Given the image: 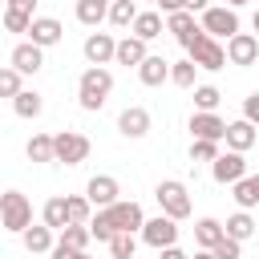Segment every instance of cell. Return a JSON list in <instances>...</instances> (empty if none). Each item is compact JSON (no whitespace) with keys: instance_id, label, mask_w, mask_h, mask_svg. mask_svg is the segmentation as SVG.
Returning a JSON list of instances; mask_svg holds the SVG:
<instances>
[{"instance_id":"6da1fadb","label":"cell","mask_w":259,"mask_h":259,"mask_svg":"<svg viewBox=\"0 0 259 259\" xmlns=\"http://www.w3.org/2000/svg\"><path fill=\"white\" fill-rule=\"evenodd\" d=\"M142 223H146L142 202H134V198H117L113 206L93 210V219H89V235H93L97 243H109V239L121 235V231H134V235H138Z\"/></svg>"},{"instance_id":"7a4b0ae2","label":"cell","mask_w":259,"mask_h":259,"mask_svg":"<svg viewBox=\"0 0 259 259\" xmlns=\"http://www.w3.org/2000/svg\"><path fill=\"white\" fill-rule=\"evenodd\" d=\"M109 93H113V73H109L105 65H89V69L77 77V105H81L85 113H97V109L109 101Z\"/></svg>"},{"instance_id":"3957f363","label":"cell","mask_w":259,"mask_h":259,"mask_svg":"<svg viewBox=\"0 0 259 259\" xmlns=\"http://www.w3.org/2000/svg\"><path fill=\"white\" fill-rule=\"evenodd\" d=\"M182 53H186L202 73H219V69H227V45H223V40H214L210 32H202V28L182 45Z\"/></svg>"},{"instance_id":"277c9868","label":"cell","mask_w":259,"mask_h":259,"mask_svg":"<svg viewBox=\"0 0 259 259\" xmlns=\"http://www.w3.org/2000/svg\"><path fill=\"white\" fill-rule=\"evenodd\" d=\"M154 202H158V210L162 214H170V219H190V210H194V202H190V190H186V182H178V178H162L158 186H154Z\"/></svg>"},{"instance_id":"5b68a950","label":"cell","mask_w":259,"mask_h":259,"mask_svg":"<svg viewBox=\"0 0 259 259\" xmlns=\"http://www.w3.org/2000/svg\"><path fill=\"white\" fill-rule=\"evenodd\" d=\"M198 28L210 32L214 40H227V36L243 32V20H239V8H231V4H210V8L198 12Z\"/></svg>"},{"instance_id":"8992f818","label":"cell","mask_w":259,"mask_h":259,"mask_svg":"<svg viewBox=\"0 0 259 259\" xmlns=\"http://www.w3.org/2000/svg\"><path fill=\"white\" fill-rule=\"evenodd\" d=\"M89 150H93V142L77 130H57L53 134V162H61V166H81L89 158Z\"/></svg>"},{"instance_id":"52a82bcc","label":"cell","mask_w":259,"mask_h":259,"mask_svg":"<svg viewBox=\"0 0 259 259\" xmlns=\"http://www.w3.org/2000/svg\"><path fill=\"white\" fill-rule=\"evenodd\" d=\"M0 227L12 231V235H20L24 227H32V202H28V194H20V190H4L0 194Z\"/></svg>"},{"instance_id":"ba28073f","label":"cell","mask_w":259,"mask_h":259,"mask_svg":"<svg viewBox=\"0 0 259 259\" xmlns=\"http://www.w3.org/2000/svg\"><path fill=\"white\" fill-rule=\"evenodd\" d=\"M138 239L146 243V247H154V251H162V247H170V243H178V219H170V214H154V219H146L142 223V231H138Z\"/></svg>"},{"instance_id":"9c48e42d","label":"cell","mask_w":259,"mask_h":259,"mask_svg":"<svg viewBox=\"0 0 259 259\" xmlns=\"http://www.w3.org/2000/svg\"><path fill=\"white\" fill-rule=\"evenodd\" d=\"M243 174H251V170H247V154H239V150H223V154L210 162V178H214L219 186H235Z\"/></svg>"},{"instance_id":"30bf717a","label":"cell","mask_w":259,"mask_h":259,"mask_svg":"<svg viewBox=\"0 0 259 259\" xmlns=\"http://www.w3.org/2000/svg\"><path fill=\"white\" fill-rule=\"evenodd\" d=\"M255 61H259V36H255V32H235V36H227V65L251 69Z\"/></svg>"},{"instance_id":"8fae6325","label":"cell","mask_w":259,"mask_h":259,"mask_svg":"<svg viewBox=\"0 0 259 259\" xmlns=\"http://www.w3.org/2000/svg\"><path fill=\"white\" fill-rule=\"evenodd\" d=\"M150 130H154V117H150L146 105H125V109L117 113V134H121V138L138 142V138H146Z\"/></svg>"},{"instance_id":"7c38bea8","label":"cell","mask_w":259,"mask_h":259,"mask_svg":"<svg viewBox=\"0 0 259 259\" xmlns=\"http://www.w3.org/2000/svg\"><path fill=\"white\" fill-rule=\"evenodd\" d=\"M186 130H190V138L223 142V134H227V121L219 117V109H194V113H190V121H186Z\"/></svg>"},{"instance_id":"4fadbf2b","label":"cell","mask_w":259,"mask_h":259,"mask_svg":"<svg viewBox=\"0 0 259 259\" xmlns=\"http://www.w3.org/2000/svg\"><path fill=\"white\" fill-rule=\"evenodd\" d=\"M8 65H12V69H20L24 77H36V73L45 69V49H40V45H32V40H20V45H12Z\"/></svg>"},{"instance_id":"5bb4252c","label":"cell","mask_w":259,"mask_h":259,"mask_svg":"<svg viewBox=\"0 0 259 259\" xmlns=\"http://www.w3.org/2000/svg\"><path fill=\"white\" fill-rule=\"evenodd\" d=\"M223 146H227V150H239V154L255 150V146H259V125H251L247 117H235V121H227Z\"/></svg>"},{"instance_id":"9a60e30c","label":"cell","mask_w":259,"mask_h":259,"mask_svg":"<svg viewBox=\"0 0 259 259\" xmlns=\"http://www.w3.org/2000/svg\"><path fill=\"white\" fill-rule=\"evenodd\" d=\"M85 194H89L93 210H101V206H113V202L121 198V186H117L113 174H93V178L85 182Z\"/></svg>"},{"instance_id":"2e32d148","label":"cell","mask_w":259,"mask_h":259,"mask_svg":"<svg viewBox=\"0 0 259 259\" xmlns=\"http://www.w3.org/2000/svg\"><path fill=\"white\" fill-rule=\"evenodd\" d=\"M28 40L40 45V49H53V45L65 40V24H61L57 16H32V24H28Z\"/></svg>"},{"instance_id":"e0dca14e","label":"cell","mask_w":259,"mask_h":259,"mask_svg":"<svg viewBox=\"0 0 259 259\" xmlns=\"http://www.w3.org/2000/svg\"><path fill=\"white\" fill-rule=\"evenodd\" d=\"M81 53H85L89 65H109L113 53H117V36L113 32H89L85 45H81Z\"/></svg>"},{"instance_id":"ac0fdd59","label":"cell","mask_w":259,"mask_h":259,"mask_svg":"<svg viewBox=\"0 0 259 259\" xmlns=\"http://www.w3.org/2000/svg\"><path fill=\"white\" fill-rule=\"evenodd\" d=\"M150 57V45L142 40V36H134V32H125V36H117V53H113V65H125V69H138L142 61Z\"/></svg>"},{"instance_id":"d6986e66","label":"cell","mask_w":259,"mask_h":259,"mask_svg":"<svg viewBox=\"0 0 259 259\" xmlns=\"http://www.w3.org/2000/svg\"><path fill=\"white\" fill-rule=\"evenodd\" d=\"M130 32H134V36H142V40L150 45V40H158V36L166 32V16H162L158 8H142V12L134 16V24H130Z\"/></svg>"},{"instance_id":"ffe728a7","label":"cell","mask_w":259,"mask_h":259,"mask_svg":"<svg viewBox=\"0 0 259 259\" xmlns=\"http://www.w3.org/2000/svg\"><path fill=\"white\" fill-rule=\"evenodd\" d=\"M134 73H138V81H142L146 89H158V85H166V81H170V61H166V57H158V53H150Z\"/></svg>"},{"instance_id":"44dd1931","label":"cell","mask_w":259,"mask_h":259,"mask_svg":"<svg viewBox=\"0 0 259 259\" xmlns=\"http://www.w3.org/2000/svg\"><path fill=\"white\" fill-rule=\"evenodd\" d=\"M20 243H24V251H28V255H49V251H53V243H57V231H53V227H45V223H32V227H24V231H20Z\"/></svg>"},{"instance_id":"7402d4cb","label":"cell","mask_w":259,"mask_h":259,"mask_svg":"<svg viewBox=\"0 0 259 259\" xmlns=\"http://www.w3.org/2000/svg\"><path fill=\"white\" fill-rule=\"evenodd\" d=\"M166 32H170L178 45H186V40L198 32V20H194V12H190V8H178V12H170V16H166Z\"/></svg>"},{"instance_id":"603a6c76","label":"cell","mask_w":259,"mask_h":259,"mask_svg":"<svg viewBox=\"0 0 259 259\" xmlns=\"http://www.w3.org/2000/svg\"><path fill=\"white\" fill-rule=\"evenodd\" d=\"M231 198H235L239 210H255V206H259V178H255V174H243V178L231 186Z\"/></svg>"},{"instance_id":"cb8c5ba5","label":"cell","mask_w":259,"mask_h":259,"mask_svg":"<svg viewBox=\"0 0 259 259\" xmlns=\"http://www.w3.org/2000/svg\"><path fill=\"white\" fill-rule=\"evenodd\" d=\"M12 109H16V117H24V121H36V117L45 113V97H40L36 89H20V93L12 97Z\"/></svg>"},{"instance_id":"d4e9b609","label":"cell","mask_w":259,"mask_h":259,"mask_svg":"<svg viewBox=\"0 0 259 259\" xmlns=\"http://www.w3.org/2000/svg\"><path fill=\"white\" fill-rule=\"evenodd\" d=\"M227 235V227L219 223V219H210V214H202V219H194V243L202 247V251H210L219 239Z\"/></svg>"},{"instance_id":"484cf974","label":"cell","mask_w":259,"mask_h":259,"mask_svg":"<svg viewBox=\"0 0 259 259\" xmlns=\"http://www.w3.org/2000/svg\"><path fill=\"white\" fill-rule=\"evenodd\" d=\"M40 223H45V227H53V231L69 227V202H65V194H53V198L40 206Z\"/></svg>"},{"instance_id":"4316f807","label":"cell","mask_w":259,"mask_h":259,"mask_svg":"<svg viewBox=\"0 0 259 259\" xmlns=\"http://www.w3.org/2000/svg\"><path fill=\"white\" fill-rule=\"evenodd\" d=\"M73 16L85 24V28H97L105 16H109V4L105 0H77V8H73Z\"/></svg>"},{"instance_id":"83f0119b","label":"cell","mask_w":259,"mask_h":259,"mask_svg":"<svg viewBox=\"0 0 259 259\" xmlns=\"http://www.w3.org/2000/svg\"><path fill=\"white\" fill-rule=\"evenodd\" d=\"M170 85H178V89H194V85H198V65H194L190 57L170 61Z\"/></svg>"},{"instance_id":"f1b7e54d","label":"cell","mask_w":259,"mask_h":259,"mask_svg":"<svg viewBox=\"0 0 259 259\" xmlns=\"http://www.w3.org/2000/svg\"><path fill=\"white\" fill-rule=\"evenodd\" d=\"M24 158L28 162H53V134H32L28 142H24Z\"/></svg>"},{"instance_id":"f546056e","label":"cell","mask_w":259,"mask_h":259,"mask_svg":"<svg viewBox=\"0 0 259 259\" xmlns=\"http://www.w3.org/2000/svg\"><path fill=\"white\" fill-rule=\"evenodd\" d=\"M223 227H227V239H239V243H247V239L255 235V219H251V210H235Z\"/></svg>"},{"instance_id":"4dcf8cb0","label":"cell","mask_w":259,"mask_h":259,"mask_svg":"<svg viewBox=\"0 0 259 259\" xmlns=\"http://www.w3.org/2000/svg\"><path fill=\"white\" fill-rule=\"evenodd\" d=\"M57 239H61V243H69V247H77V251H89V243H93L89 223H69V227H61V231H57Z\"/></svg>"},{"instance_id":"1f68e13d","label":"cell","mask_w":259,"mask_h":259,"mask_svg":"<svg viewBox=\"0 0 259 259\" xmlns=\"http://www.w3.org/2000/svg\"><path fill=\"white\" fill-rule=\"evenodd\" d=\"M138 12H142V8H138V0H113V4H109V16H105V20H109L113 28H130Z\"/></svg>"},{"instance_id":"d6a6232c","label":"cell","mask_w":259,"mask_h":259,"mask_svg":"<svg viewBox=\"0 0 259 259\" xmlns=\"http://www.w3.org/2000/svg\"><path fill=\"white\" fill-rule=\"evenodd\" d=\"M223 154V142H206V138H190V162H214Z\"/></svg>"},{"instance_id":"836d02e7","label":"cell","mask_w":259,"mask_h":259,"mask_svg":"<svg viewBox=\"0 0 259 259\" xmlns=\"http://www.w3.org/2000/svg\"><path fill=\"white\" fill-rule=\"evenodd\" d=\"M65 202H69V223H89V219H93L89 194H65Z\"/></svg>"},{"instance_id":"e575fe53","label":"cell","mask_w":259,"mask_h":259,"mask_svg":"<svg viewBox=\"0 0 259 259\" xmlns=\"http://www.w3.org/2000/svg\"><path fill=\"white\" fill-rule=\"evenodd\" d=\"M24 89V73L12 65H0V97H16Z\"/></svg>"},{"instance_id":"d590c367","label":"cell","mask_w":259,"mask_h":259,"mask_svg":"<svg viewBox=\"0 0 259 259\" xmlns=\"http://www.w3.org/2000/svg\"><path fill=\"white\" fill-rule=\"evenodd\" d=\"M223 89L219 85H194V109H219Z\"/></svg>"},{"instance_id":"8d00e7d4","label":"cell","mask_w":259,"mask_h":259,"mask_svg":"<svg viewBox=\"0 0 259 259\" xmlns=\"http://www.w3.org/2000/svg\"><path fill=\"white\" fill-rule=\"evenodd\" d=\"M105 247H109V255H134V251H138V235H134V231H121V235H113Z\"/></svg>"},{"instance_id":"74e56055","label":"cell","mask_w":259,"mask_h":259,"mask_svg":"<svg viewBox=\"0 0 259 259\" xmlns=\"http://www.w3.org/2000/svg\"><path fill=\"white\" fill-rule=\"evenodd\" d=\"M210 251H214V259H243V243H239V239H227V235H223Z\"/></svg>"},{"instance_id":"f35d334b","label":"cell","mask_w":259,"mask_h":259,"mask_svg":"<svg viewBox=\"0 0 259 259\" xmlns=\"http://www.w3.org/2000/svg\"><path fill=\"white\" fill-rule=\"evenodd\" d=\"M28 24H32V16H24V12H12V8H4V32H24V36H28Z\"/></svg>"},{"instance_id":"ab89813d","label":"cell","mask_w":259,"mask_h":259,"mask_svg":"<svg viewBox=\"0 0 259 259\" xmlns=\"http://www.w3.org/2000/svg\"><path fill=\"white\" fill-rule=\"evenodd\" d=\"M243 117H247V121H251V125H259V89H255V93H247V97H243Z\"/></svg>"},{"instance_id":"60d3db41","label":"cell","mask_w":259,"mask_h":259,"mask_svg":"<svg viewBox=\"0 0 259 259\" xmlns=\"http://www.w3.org/2000/svg\"><path fill=\"white\" fill-rule=\"evenodd\" d=\"M77 255H81V251H77V247H69V243H61V239H57V243H53V251H49V259H77Z\"/></svg>"},{"instance_id":"b9f144b4","label":"cell","mask_w":259,"mask_h":259,"mask_svg":"<svg viewBox=\"0 0 259 259\" xmlns=\"http://www.w3.org/2000/svg\"><path fill=\"white\" fill-rule=\"evenodd\" d=\"M4 8H12V12H24V16H36V0H8Z\"/></svg>"},{"instance_id":"7bdbcfd3","label":"cell","mask_w":259,"mask_h":259,"mask_svg":"<svg viewBox=\"0 0 259 259\" xmlns=\"http://www.w3.org/2000/svg\"><path fill=\"white\" fill-rule=\"evenodd\" d=\"M154 8H158L162 16H170V12H178V8H186V0H158Z\"/></svg>"},{"instance_id":"ee69618b","label":"cell","mask_w":259,"mask_h":259,"mask_svg":"<svg viewBox=\"0 0 259 259\" xmlns=\"http://www.w3.org/2000/svg\"><path fill=\"white\" fill-rule=\"evenodd\" d=\"M158 259H190V255H186L178 243H170V247H162V251H158Z\"/></svg>"},{"instance_id":"f6af8a7d","label":"cell","mask_w":259,"mask_h":259,"mask_svg":"<svg viewBox=\"0 0 259 259\" xmlns=\"http://www.w3.org/2000/svg\"><path fill=\"white\" fill-rule=\"evenodd\" d=\"M186 8L190 12H202V8H210V0H186Z\"/></svg>"},{"instance_id":"bcb514c9","label":"cell","mask_w":259,"mask_h":259,"mask_svg":"<svg viewBox=\"0 0 259 259\" xmlns=\"http://www.w3.org/2000/svg\"><path fill=\"white\" fill-rule=\"evenodd\" d=\"M190 259H214V251H202V247H198V251H194Z\"/></svg>"},{"instance_id":"7dc6e473","label":"cell","mask_w":259,"mask_h":259,"mask_svg":"<svg viewBox=\"0 0 259 259\" xmlns=\"http://www.w3.org/2000/svg\"><path fill=\"white\" fill-rule=\"evenodd\" d=\"M227 4H231V8H243V4H251V0H227Z\"/></svg>"},{"instance_id":"c3c4849f","label":"cell","mask_w":259,"mask_h":259,"mask_svg":"<svg viewBox=\"0 0 259 259\" xmlns=\"http://www.w3.org/2000/svg\"><path fill=\"white\" fill-rule=\"evenodd\" d=\"M251 28H255V32H259V8H255V16H251Z\"/></svg>"},{"instance_id":"681fc988","label":"cell","mask_w":259,"mask_h":259,"mask_svg":"<svg viewBox=\"0 0 259 259\" xmlns=\"http://www.w3.org/2000/svg\"><path fill=\"white\" fill-rule=\"evenodd\" d=\"M109 259H134V255H109Z\"/></svg>"},{"instance_id":"f907efd6","label":"cell","mask_w":259,"mask_h":259,"mask_svg":"<svg viewBox=\"0 0 259 259\" xmlns=\"http://www.w3.org/2000/svg\"><path fill=\"white\" fill-rule=\"evenodd\" d=\"M77 259H93V255H89V251H81V255H77Z\"/></svg>"},{"instance_id":"816d5d0a","label":"cell","mask_w":259,"mask_h":259,"mask_svg":"<svg viewBox=\"0 0 259 259\" xmlns=\"http://www.w3.org/2000/svg\"><path fill=\"white\" fill-rule=\"evenodd\" d=\"M138 4H158V0H138Z\"/></svg>"},{"instance_id":"f5cc1de1","label":"cell","mask_w":259,"mask_h":259,"mask_svg":"<svg viewBox=\"0 0 259 259\" xmlns=\"http://www.w3.org/2000/svg\"><path fill=\"white\" fill-rule=\"evenodd\" d=\"M0 4H8V0H0Z\"/></svg>"},{"instance_id":"db71d44e","label":"cell","mask_w":259,"mask_h":259,"mask_svg":"<svg viewBox=\"0 0 259 259\" xmlns=\"http://www.w3.org/2000/svg\"><path fill=\"white\" fill-rule=\"evenodd\" d=\"M255 178H259V174H255Z\"/></svg>"}]
</instances>
